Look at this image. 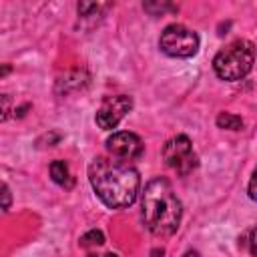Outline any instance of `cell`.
Returning <instances> with one entry per match:
<instances>
[{
	"label": "cell",
	"instance_id": "6da1fadb",
	"mask_svg": "<svg viewBox=\"0 0 257 257\" xmlns=\"http://www.w3.org/2000/svg\"><path fill=\"white\" fill-rule=\"evenodd\" d=\"M88 181L96 197L110 209H124L137 201L141 189L139 171L112 157H96L88 165Z\"/></svg>",
	"mask_w": 257,
	"mask_h": 257
},
{
	"label": "cell",
	"instance_id": "7a4b0ae2",
	"mask_svg": "<svg viewBox=\"0 0 257 257\" xmlns=\"http://www.w3.org/2000/svg\"><path fill=\"white\" fill-rule=\"evenodd\" d=\"M141 215L145 227L155 237H171L179 229L183 207L167 179L155 177L145 185L141 197Z\"/></svg>",
	"mask_w": 257,
	"mask_h": 257
},
{
	"label": "cell",
	"instance_id": "3957f363",
	"mask_svg": "<svg viewBox=\"0 0 257 257\" xmlns=\"http://www.w3.org/2000/svg\"><path fill=\"white\" fill-rule=\"evenodd\" d=\"M255 60V46L249 40H235L221 48L213 58V70L221 80H241L249 74Z\"/></svg>",
	"mask_w": 257,
	"mask_h": 257
},
{
	"label": "cell",
	"instance_id": "277c9868",
	"mask_svg": "<svg viewBox=\"0 0 257 257\" xmlns=\"http://www.w3.org/2000/svg\"><path fill=\"white\" fill-rule=\"evenodd\" d=\"M159 48L173 58H191L199 50V36L183 24H169L161 32Z\"/></svg>",
	"mask_w": 257,
	"mask_h": 257
},
{
	"label": "cell",
	"instance_id": "5b68a950",
	"mask_svg": "<svg viewBox=\"0 0 257 257\" xmlns=\"http://www.w3.org/2000/svg\"><path fill=\"white\" fill-rule=\"evenodd\" d=\"M163 159L169 169H173L179 177L193 173L199 165L197 153L193 151V143L187 135H177L169 139L163 147Z\"/></svg>",
	"mask_w": 257,
	"mask_h": 257
},
{
	"label": "cell",
	"instance_id": "8992f818",
	"mask_svg": "<svg viewBox=\"0 0 257 257\" xmlns=\"http://www.w3.org/2000/svg\"><path fill=\"white\" fill-rule=\"evenodd\" d=\"M106 151L112 159L131 163V161L141 159V155L145 153V145L139 135L128 133V131H118L106 139Z\"/></svg>",
	"mask_w": 257,
	"mask_h": 257
},
{
	"label": "cell",
	"instance_id": "52a82bcc",
	"mask_svg": "<svg viewBox=\"0 0 257 257\" xmlns=\"http://www.w3.org/2000/svg\"><path fill=\"white\" fill-rule=\"evenodd\" d=\"M133 108V98L126 94H116V96H106L98 110H96V124L104 131L116 128V124L128 114Z\"/></svg>",
	"mask_w": 257,
	"mask_h": 257
},
{
	"label": "cell",
	"instance_id": "ba28073f",
	"mask_svg": "<svg viewBox=\"0 0 257 257\" xmlns=\"http://www.w3.org/2000/svg\"><path fill=\"white\" fill-rule=\"evenodd\" d=\"M50 177L56 185H60L64 189H70L74 185V179H72V175L68 171V165L64 161H52L50 163Z\"/></svg>",
	"mask_w": 257,
	"mask_h": 257
},
{
	"label": "cell",
	"instance_id": "9c48e42d",
	"mask_svg": "<svg viewBox=\"0 0 257 257\" xmlns=\"http://www.w3.org/2000/svg\"><path fill=\"white\" fill-rule=\"evenodd\" d=\"M217 126L219 128H227V131H241L243 128V118L231 112H221L217 116Z\"/></svg>",
	"mask_w": 257,
	"mask_h": 257
},
{
	"label": "cell",
	"instance_id": "30bf717a",
	"mask_svg": "<svg viewBox=\"0 0 257 257\" xmlns=\"http://www.w3.org/2000/svg\"><path fill=\"white\" fill-rule=\"evenodd\" d=\"M78 14L82 16V18H90V16H100V12L102 10H106L108 8V4H96V2H78Z\"/></svg>",
	"mask_w": 257,
	"mask_h": 257
},
{
	"label": "cell",
	"instance_id": "8fae6325",
	"mask_svg": "<svg viewBox=\"0 0 257 257\" xmlns=\"http://www.w3.org/2000/svg\"><path fill=\"white\" fill-rule=\"evenodd\" d=\"M102 243H104V235L98 229H92V231H88V233H84L80 237V245L82 247H96V245H102Z\"/></svg>",
	"mask_w": 257,
	"mask_h": 257
},
{
	"label": "cell",
	"instance_id": "7c38bea8",
	"mask_svg": "<svg viewBox=\"0 0 257 257\" xmlns=\"http://www.w3.org/2000/svg\"><path fill=\"white\" fill-rule=\"evenodd\" d=\"M10 205H12V193H10L8 185L0 181V213H6L10 209Z\"/></svg>",
	"mask_w": 257,
	"mask_h": 257
},
{
	"label": "cell",
	"instance_id": "4fadbf2b",
	"mask_svg": "<svg viewBox=\"0 0 257 257\" xmlns=\"http://www.w3.org/2000/svg\"><path fill=\"white\" fill-rule=\"evenodd\" d=\"M10 108H12V100H10V96H8V94H0V122L8 118Z\"/></svg>",
	"mask_w": 257,
	"mask_h": 257
},
{
	"label": "cell",
	"instance_id": "5bb4252c",
	"mask_svg": "<svg viewBox=\"0 0 257 257\" xmlns=\"http://www.w3.org/2000/svg\"><path fill=\"white\" fill-rule=\"evenodd\" d=\"M145 10H149L151 14H159V12L163 14L165 10H175V6H171V4H149L147 2L145 4Z\"/></svg>",
	"mask_w": 257,
	"mask_h": 257
},
{
	"label": "cell",
	"instance_id": "9a60e30c",
	"mask_svg": "<svg viewBox=\"0 0 257 257\" xmlns=\"http://www.w3.org/2000/svg\"><path fill=\"white\" fill-rule=\"evenodd\" d=\"M249 197L255 199V175H251V181H249Z\"/></svg>",
	"mask_w": 257,
	"mask_h": 257
},
{
	"label": "cell",
	"instance_id": "2e32d148",
	"mask_svg": "<svg viewBox=\"0 0 257 257\" xmlns=\"http://www.w3.org/2000/svg\"><path fill=\"white\" fill-rule=\"evenodd\" d=\"M10 70H12V68H10V64H0V78H2V76H6Z\"/></svg>",
	"mask_w": 257,
	"mask_h": 257
},
{
	"label": "cell",
	"instance_id": "e0dca14e",
	"mask_svg": "<svg viewBox=\"0 0 257 257\" xmlns=\"http://www.w3.org/2000/svg\"><path fill=\"white\" fill-rule=\"evenodd\" d=\"M183 257H199V253H197V251H187Z\"/></svg>",
	"mask_w": 257,
	"mask_h": 257
},
{
	"label": "cell",
	"instance_id": "ac0fdd59",
	"mask_svg": "<svg viewBox=\"0 0 257 257\" xmlns=\"http://www.w3.org/2000/svg\"><path fill=\"white\" fill-rule=\"evenodd\" d=\"M102 257H118L116 253H106V255H102Z\"/></svg>",
	"mask_w": 257,
	"mask_h": 257
},
{
	"label": "cell",
	"instance_id": "d6986e66",
	"mask_svg": "<svg viewBox=\"0 0 257 257\" xmlns=\"http://www.w3.org/2000/svg\"><path fill=\"white\" fill-rule=\"evenodd\" d=\"M88 257H98V255H88Z\"/></svg>",
	"mask_w": 257,
	"mask_h": 257
}]
</instances>
